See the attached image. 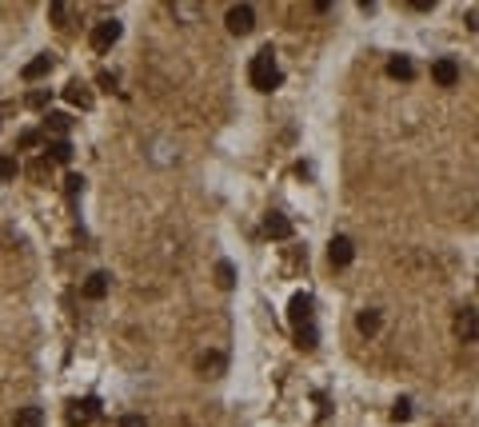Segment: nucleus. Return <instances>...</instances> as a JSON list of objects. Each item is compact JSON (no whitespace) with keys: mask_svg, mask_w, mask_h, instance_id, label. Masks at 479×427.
I'll return each instance as SVG.
<instances>
[{"mask_svg":"<svg viewBox=\"0 0 479 427\" xmlns=\"http://www.w3.org/2000/svg\"><path fill=\"white\" fill-rule=\"evenodd\" d=\"M248 80H252L256 92H275V88H280L284 72H280V64H275V52L272 48H260L252 56V64H248Z\"/></svg>","mask_w":479,"mask_h":427,"instance_id":"obj_1","label":"nucleus"},{"mask_svg":"<svg viewBox=\"0 0 479 427\" xmlns=\"http://www.w3.org/2000/svg\"><path fill=\"white\" fill-rule=\"evenodd\" d=\"M120 32H124V24H120V21H116V16H112V21H100V24H92V36H88V41H92V48H96V52H108V48H112V44H116V41H120Z\"/></svg>","mask_w":479,"mask_h":427,"instance_id":"obj_2","label":"nucleus"},{"mask_svg":"<svg viewBox=\"0 0 479 427\" xmlns=\"http://www.w3.org/2000/svg\"><path fill=\"white\" fill-rule=\"evenodd\" d=\"M96 416H100V399H96V396L76 399V404L68 407V423H72V427H88Z\"/></svg>","mask_w":479,"mask_h":427,"instance_id":"obj_3","label":"nucleus"},{"mask_svg":"<svg viewBox=\"0 0 479 427\" xmlns=\"http://www.w3.org/2000/svg\"><path fill=\"white\" fill-rule=\"evenodd\" d=\"M312 307H316V300H312L307 292H296V295H292V304H288V320H292V327L312 324Z\"/></svg>","mask_w":479,"mask_h":427,"instance_id":"obj_4","label":"nucleus"},{"mask_svg":"<svg viewBox=\"0 0 479 427\" xmlns=\"http://www.w3.org/2000/svg\"><path fill=\"white\" fill-rule=\"evenodd\" d=\"M252 28H256V12L248 9V4L228 9V32H232V36H248Z\"/></svg>","mask_w":479,"mask_h":427,"instance_id":"obj_5","label":"nucleus"},{"mask_svg":"<svg viewBox=\"0 0 479 427\" xmlns=\"http://www.w3.org/2000/svg\"><path fill=\"white\" fill-rule=\"evenodd\" d=\"M327 260H332V268H347L352 260H356L352 240H347V236H332V244H327Z\"/></svg>","mask_w":479,"mask_h":427,"instance_id":"obj_6","label":"nucleus"},{"mask_svg":"<svg viewBox=\"0 0 479 427\" xmlns=\"http://www.w3.org/2000/svg\"><path fill=\"white\" fill-rule=\"evenodd\" d=\"M431 80H436L439 88H456V84H459V64L451 60V56L436 60V64H431Z\"/></svg>","mask_w":479,"mask_h":427,"instance_id":"obj_7","label":"nucleus"},{"mask_svg":"<svg viewBox=\"0 0 479 427\" xmlns=\"http://www.w3.org/2000/svg\"><path fill=\"white\" fill-rule=\"evenodd\" d=\"M108 288H112V275H108V272H92L88 280H84V300H104Z\"/></svg>","mask_w":479,"mask_h":427,"instance_id":"obj_8","label":"nucleus"},{"mask_svg":"<svg viewBox=\"0 0 479 427\" xmlns=\"http://www.w3.org/2000/svg\"><path fill=\"white\" fill-rule=\"evenodd\" d=\"M456 332H459V339H463V344H475V307H459Z\"/></svg>","mask_w":479,"mask_h":427,"instance_id":"obj_9","label":"nucleus"},{"mask_svg":"<svg viewBox=\"0 0 479 427\" xmlns=\"http://www.w3.org/2000/svg\"><path fill=\"white\" fill-rule=\"evenodd\" d=\"M264 232L272 236V240H288V236H292V220H288L284 212H268V220H264Z\"/></svg>","mask_w":479,"mask_h":427,"instance_id":"obj_10","label":"nucleus"},{"mask_svg":"<svg viewBox=\"0 0 479 427\" xmlns=\"http://www.w3.org/2000/svg\"><path fill=\"white\" fill-rule=\"evenodd\" d=\"M228 367V356L224 352H208V356H200V371H204L208 379H220Z\"/></svg>","mask_w":479,"mask_h":427,"instance_id":"obj_11","label":"nucleus"},{"mask_svg":"<svg viewBox=\"0 0 479 427\" xmlns=\"http://www.w3.org/2000/svg\"><path fill=\"white\" fill-rule=\"evenodd\" d=\"M64 96H68V104H76V108H92V92H88V84H80V80H72L68 88H64Z\"/></svg>","mask_w":479,"mask_h":427,"instance_id":"obj_12","label":"nucleus"},{"mask_svg":"<svg viewBox=\"0 0 479 427\" xmlns=\"http://www.w3.org/2000/svg\"><path fill=\"white\" fill-rule=\"evenodd\" d=\"M379 324H384V320H379V312H376V307H364V312L356 315V327L364 332V336H376V332H379Z\"/></svg>","mask_w":479,"mask_h":427,"instance_id":"obj_13","label":"nucleus"},{"mask_svg":"<svg viewBox=\"0 0 479 427\" xmlns=\"http://www.w3.org/2000/svg\"><path fill=\"white\" fill-rule=\"evenodd\" d=\"M388 76H396V80H411V76H416V64H411L408 56H391V60H388Z\"/></svg>","mask_w":479,"mask_h":427,"instance_id":"obj_14","label":"nucleus"},{"mask_svg":"<svg viewBox=\"0 0 479 427\" xmlns=\"http://www.w3.org/2000/svg\"><path fill=\"white\" fill-rule=\"evenodd\" d=\"M44 156H48L52 164H68L72 160V144L68 140H52V144H44Z\"/></svg>","mask_w":479,"mask_h":427,"instance_id":"obj_15","label":"nucleus"},{"mask_svg":"<svg viewBox=\"0 0 479 427\" xmlns=\"http://www.w3.org/2000/svg\"><path fill=\"white\" fill-rule=\"evenodd\" d=\"M48 72H52V56H36V60L24 64V80H41Z\"/></svg>","mask_w":479,"mask_h":427,"instance_id":"obj_16","label":"nucleus"},{"mask_svg":"<svg viewBox=\"0 0 479 427\" xmlns=\"http://www.w3.org/2000/svg\"><path fill=\"white\" fill-rule=\"evenodd\" d=\"M16 427H44V411L41 407H21L16 411Z\"/></svg>","mask_w":479,"mask_h":427,"instance_id":"obj_17","label":"nucleus"},{"mask_svg":"<svg viewBox=\"0 0 479 427\" xmlns=\"http://www.w3.org/2000/svg\"><path fill=\"white\" fill-rule=\"evenodd\" d=\"M296 344L304 347V352H312V347L320 344V332H316V324H304V327H296Z\"/></svg>","mask_w":479,"mask_h":427,"instance_id":"obj_18","label":"nucleus"},{"mask_svg":"<svg viewBox=\"0 0 479 427\" xmlns=\"http://www.w3.org/2000/svg\"><path fill=\"white\" fill-rule=\"evenodd\" d=\"M44 128H48V132H56V136H64V132L72 128V116H68V112H48Z\"/></svg>","mask_w":479,"mask_h":427,"instance_id":"obj_19","label":"nucleus"},{"mask_svg":"<svg viewBox=\"0 0 479 427\" xmlns=\"http://www.w3.org/2000/svg\"><path fill=\"white\" fill-rule=\"evenodd\" d=\"M216 284L224 288V292H228V288H236V268L228 264V260H220V264H216Z\"/></svg>","mask_w":479,"mask_h":427,"instance_id":"obj_20","label":"nucleus"},{"mask_svg":"<svg viewBox=\"0 0 479 427\" xmlns=\"http://www.w3.org/2000/svg\"><path fill=\"white\" fill-rule=\"evenodd\" d=\"M16 172H21V164H16V156H0V184L16 180Z\"/></svg>","mask_w":479,"mask_h":427,"instance_id":"obj_21","label":"nucleus"},{"mask_svg":"<svg viewBox=\"0 0 479 427\" xmlns=\"http://www.w3.org/2000/svg\"><path fill=\"white\" fill-rule=\"evenodd\" d=\"M391 419H396V423L411 419V399H396V404H391Z\"/></svg>","mask_w":479,"mask_h":427,"instance_id":"obj_22","label":"nucleus"},{"mask_svg":"<svg viewBox=\"0 0 479 427\" xmlns=\"http://www.w3.org/2000/svg\"><path fill=\"white\" fill-rule=\"evenodd\" d=\"M64 192H68V196H80V192H84V176H68V180H64Z\"/></svg>","mask_w":479,"mask_h":427,"instance_id":"obj_23","label":"nucleus"},{"mask_svg":"<svg viewBox=\"0 0 479 427\" xmlns=\"http://www.w3.org/2000/svg\"><path fill=\"white\" fill-rule=\"evenodd\" d=\"M48 12H52V21H56V24H64V21H68V12H72V9H68V4H52Z\"/></svg>","mask_w":479,"mask_h":427,"instance_id":"obj_24","label":"nucleus"},{"mask_svg":"<svg viewBox=\"0 0 479 427\" xmlns=\"http://www.w3.org/2000/svg\"><path fill=\"white\" fill-rule=\"evenodd\" d=\"M48 104V92H32L28 96V108H44Z\"/></svg>","mask_w":479,"mask_h":427,"instance_id":"obj_25","label":"nucleus"},{"mask_svg":"<svg viewBox=\"0 0 479 427\" xmlns=\"http://www.w3.org/2000/svg\"><path fill=\"white\" fill-rule=\"evenodd\" d=\"M36 144H41V132H24L21 136V148H36Z\"/></svg>","mask_w":479,"mask_h":427,"instance_id":"obj_26","label":"nucleus"},{"mask_svg":"<svg viewBox=\"0 0 479 427\" xmlns=\"http://www.w3.org/2000/svg\"><path fill=\"white\" fill-rule=\"evenodd\" d=\"M120 427H148V423H144V416H124Z\"/></svg>","mask_w":479,"mask_h":427,"instance_id":"obj_27","label":"nucleus"},{"mask_svg":"<svg viewBox=\"0 0 479 427\" xmlns=\"http://www.w3.org/2000/svg\"><path fill=\"white\" fill-rule=\"evenodd\" d=\"M176 12H180V16H196L200 9H196V4H176Z\"/></svg>","mask_w":479,"mask_h":427,"instance_id":"obj_28","label":"nucleus"}]
</instances>
